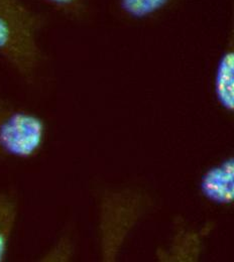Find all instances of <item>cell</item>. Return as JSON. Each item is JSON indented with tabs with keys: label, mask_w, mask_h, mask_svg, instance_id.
Here are the masks:
<instances>
[{
	"label": "cell",
	"mask_w": 234,
	"mask_h": 262,
	"mask_svg": "<svg viewBox=\"0 0 234 262\" xmlns=\"http://www.w3.org/2000/svg\"><path fill=\"white\" fill-rule=\"evenodd\" d=\"M45 18L23 0H0V58L34 84L45 64L39 35Z\"/></svg>",
	"instance_id": "1"
},
{
	"label": "cell",
	"mask_w": 234,
	"mask_h": 262,
	"mask_svg": "<svg viewBox=\"0 0 234 262\" xmlns=\"http://www.w3.org/2000/svg\"><path fill=\"white\" fill-rule=\"evenodd\" d=\"M154 199L135 186L97 191V241L101 261H115L137 224L154 208Z\"/></svg>",
	"instance_id": "2"
},
{
	"label": "cell",
	"mask_w": 234,
	"mask_h": 262,
	"mask_svg": "<svg viewBox=\"0 0 234 262\" xmlns=\"http://www.w3.org/2000/svg\"><path fill=\"white\" fill-rule=\"evenodd\" d=\"M47 129L39 115L0 95V157L33 160L44 147Z\"/></svg>",
	"instance_id": "3"
},
{
	"label": "cell",
	"mask_w": 234,
	"mask_h": 262,
	"mask_svg": "<svg viewBox=\"0 0 234 262\" xmlns=\"http://www.w3.org/2000/svg\"><path fill=\"white\" fill-rule=\"evenodd\" d=\"M214 229L209 222L200 226L189 223L183 217L173 221L172 234L166 245L159 247L156 258L161 262H196L204 252L205 244Z\"/></svg>",
	"instance_id": "4"
},
{
	"label": "cell",
	"mask_w": 234,
	"mask_h": 262,
	"mask_svg": "<svg viewBox=\"0 0 234 262\" xmlns=\"http://www.w3.org/2000/svg\"><path fill=\"white\" fill-rule=\"evenodd\" d=\"M198 192L207 203L234 207V154L207 167L200 176Z\"/></svg>",
	"instance_id": "5"
},
{
	"label": "cell",
	"mask_w": 234,
	"mask_h": 262,
	"mask_svg": "<svg viewBox=\"0 0 234 262\" xmlns=\"http://www.w3.org/2000/svg\"><path fill=\"white\" fill-rule=\"evenodd\" d=\"M213 91L218 106L234 117V0H230L228 33L215 68Z\"/></svg>",
	"instance_id": "6"
},
{
	"label": "cell",
	"mask_w": 234,
	"mask_h": 262,
	"mask_svg": "<svg viewBox=\"0 0 234 262\" xmlns=\"http://www.w3.org/2000/svg\"><path fill=\"white\" fill-rule=\"evenodd\" d=\"M19 212L18 196L13 190L0 192V262L7 256L9 242Z\"/></svg>",
	"instance_id": "7"
},
{
	"label": "cell",
	"mask_w": 234,
	"mask_h": 262,
	"mask_svg": "<svg viewBox=\"0 0 234 262\" xmlns=\"http://www.w3.org/2000/svg\"><path fill=\"white\" fill-rule=\"evenodd\" d=\"M175 0H118L123 15L134 20L150 18L166 9Z\"/></svg>",
	"instance_id": "8"
},
{
	"label": "cell",
	"mask_w": 234,
	"mask_h": 262,
	"mask_svg": "<svg viewBox=\"0 0 234 262\" xmlns=\"http://www.w3.org/2000/svg\"><path fill=\"white\" fill-rule=\"evenodd\" d=\"M76 252V242L71 230H65L57 241L39 257L40 262L71 261Z\"/></svg>",
	"instance_id": "9"
},
{
	"label": "cell",
	"mask_w": 234,
	"mask_h": 262,
	"mask_svg": "<svg viewBox=\"0 0 234 262\" xmlns=\"http://www.w3.org/2000/svg\"><path fill=\"white\" fill-rule=\"evenodd\" d=\"M71 18H81L86 12L85 0H40Z\"/></svg>",
	"instance_id": "10"
}]
</instances>
